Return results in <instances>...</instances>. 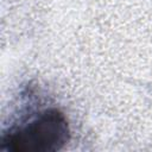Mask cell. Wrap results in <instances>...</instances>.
<instances>
[{
    "mask_svg": "<svg viewBox=\"0 0 152 152\" xmlns=\"http://www.w3.org/2000/svg\"><path fill=\"white\" fill-rule=\"evenodd\" d=\"M70 131L64 114L49 108L27 124L11 129L2 138V148L10 152H55L69 141Z\"/></svg>",
    "mask_w": 152,
    "mask_h": 152,
    "instance_id": "1",
    "label": "cell"
}]
</instances>
